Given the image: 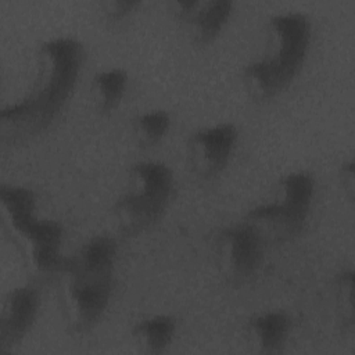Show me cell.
<instances>
[{
	"mask_svg": "<svg viewBox=\"0 0 355 355\" xmlns=\"http://www.w3.org/2000/svg\"><path fill=\"white\" fill-rule=\"evenodd\" d=\"M85 61V47L73 36L42 42L35 53V76L22 97L0 111V137L8 146L26 143L62 112Z\"/></svg>",
	"mask_w": 355,
	"mask_h": 355,
	"instance_id": "6da1fadb",
	"label": "cell"
},
{
	"mask_svg": "<svg viewBox=\"0 0 355 355\" xmlns=\"http://www.w3.org/2000/svg\"><path fill=\"white\" fill-rule=\"evenodd\" d=\"M311 22L300 11L269 17L262 31L258 57L241 71L245 93L255 101L270 100L283 93L300 73L309 50Z\"/></svg>",
	"mask_w": 355,
	"mask_h": 355,
	"instance_id": "7a4b0ae2",
	"label": "cell"
},
{
	"mask_svg": "<svg viewBox=\"0 0 355 355\" xmlns=\"http://www.w3.org/2000/svg\"><path fill=\"white\" fill-rule=\"evenodd\" d=\"M0 220L7 240L14 247L25 270L36 277L61 275L69 257L61 252L62 226L36 214V194L21 186H0Z\"/></svg>",
	"mask_w": 355,
	"mask_h": 355,
	"instance_id": "3957f363",
	"label": "cell"
},
{
	"mask_svg": "<svg viewBox=\"0 0 355 355\" xmlns=\"http://www.w3.org/2000/svg\"><path fill=\"white\" fill-rule=\"evenodd\" d=\"M315 196V178L308 171H293L280 176L265 201L251 207L244 216L270 243H286L302 233Z\"/></svg>",
	"mask_w": 355,
	"mask_h": 355,
	"instance_id": "277c9868",
	"label": "cell"
},
{
	"mask_svg": "<svg viewBox=\"0 0 355 355\" xmlns=\"http://www.w3.org/2000/svg\"><path fill=\"white\" fill-rule=\"evenodd\" d=\"M173 191V173L161 161H140L129 168L128 190L114 202L115 226L123 236L148 230L164 215Z\"/></svg>",
	"mask_w": 355,
	"mask_h": 355,
	"instance_id": "5b68a950",
	"label": "cell"
},
{
	"mask_svg": "<svg viewBox=\"0 0 355 355\" xmlns=\"http://www.w3.org/2000/svg\"><path fill=\"white\" fill-rule=\"evenodd\" d=\"M58 308L65 331L86 334L103 318L112 294V277L65 268L60 275Z\"/></svg>",
	"mask_w": 355,
	"mask_h": 355,
	"instance_id": "8992f818",
	"label": "cell"
},
{
	"mask_svg": "<svg viewBox=\"0 0 355 355\" xmlns=\"http://www.w3.org/2000/svg\"><path fill=\"white\" fill-rule=\"evenodd\" d=\"M261 234L245 220L219 229L214 239V255L219 275L230 284L251 280L263 259Z\"/></svg>",
	"mask_w": 355,
	"mask_h": 355,
	"instance_id": "52a82bcc",
	"label": "cell"
},
{
	"mask_svg": "<svg viewBox=\"0 0 355 355\" xmlns=\"http://www.w3.org/2000/svg\"><path fill=\"white\" fill-rule=\"evenodd\" d=\"M237 137V128L230 122H218L194 130L186 143L191 171L202 179L218 176L229 164Z\"/></svg>",
	"mask_w": 355,
	"mask_h": 355,
	"instance_id": "ba28073f",
	"label": "cell"
},
{
	"mask_svg": "<svg viewBox=\"0 0 355 355\" xmlns=\"http://www.w3.org/2000/svg\"><path fill=\"white\" fill-rule=\"evenodd\" d=\"M40 294L33 284L12 287L3 298L0 311V352L14 351L33 327Z\"/></svg>",
	"mask_w": 355,
	"mask_h": 355,
	"instance_id": "9c48e42d",
	"label": "cell"
},
{
	"mask_svg": "<svg viewBox=\"0 0 355 355\" xmlns=\"http://www.w3.org/2000/svg\"><path fill=\"white\" fill-rule=\"evenodd\" d=\"M171 11L189 32L196 44L212 43L227 24L232 11V0H175Z\"/></svg>",
	"mask_w": 355,
	"mask_h": 355,
	"instance_id": "30bf717a",
	"label": "cell"
},
{
	"mask_svg": "<svg viewBox=\"0 0 355 355\" xmlns=\"http://www.w3.org/2000/svg\"><path fill=\"white\" fill-rule=\"evenodd\" d=\"M291 330L290 316L277 309L262 311L252 315L245 324V337L257 354H280Z\"/></svg>",
	"mask_w": 355,
	"mask_h": 355,
	"instance_id": "8fae6325",
	"label": "cell"
},
{
	"mask_svg": "<svg viewBox=\"0 0 355 355\" xmlns=\"http://www.w3.org/2000/svg\"><path fill=\"white\" fill-rule=\"evenodd\" d=\"M116 241L107 234H96L86 240L78 252L69 257L67 268L98 277H112L116 261Z\"/></svg>",
	"mask_w": 355,
	"mask_h": 355,
	"instance_id": "7c38bea8",
	"label": "cell"
},
{
	"mask_svg": "<svg viewBox=\"0 0 355 355\" xmlns=\"http://www.w3.org/2000/svg\"><path fill=\"white\" fill-rule=\"evenodd\" d=\"M178 330L176 318L169 313H155L135 323L130 336L136 348L148 355L165 352L173 343Z\"/></svg>",
	"mask_w": 355,
	"mask_h": 355,
	"instance_id": "4fadbf2b",
	"label": "cell"
},
{
	"mask_svg": "<svg viewBox=\"0 0 355 355\" xmlns=\"http://www.w3.org/2000/svg\"><path fill=\"white\" fill-rule=\"evenodd\" d=\"M129 76L123 68H105L93 75L90 96L98 114H111L122 101Z\"/></svg>",
	"mask_w": 355,
	"mask_h": 355,
	"instance_id": "5bb4252c",
	"label": "cell"
},
{
	"mask_svg": "<svg viewBox=\"0 0 355 355\" xmlns=\"http://www.w3.org/2000/svg\"><path fill=\"white\" fill-rule=\"evenodd\" d=\"M171 128V115L165 110H150L132 119V133L141 147L158 144Z\"/></svg>",
	"mask_w": 355,
	"mask_h": 355,
	"instance_id": "9a60e30c",
	"label": "cell"
},
{
	"mask_svg": "<svg viewBox=\"0 0 355 355\" xmlns=\"http://www.w3.org/2000/svg\"><path fill=\"white\" fill-rule=\"evenodd\" d=\"M336 306L344 329L354 324V270L343 269L334 279Z\"/></svg>",
	"mask_w": 355,
	"mask_h": 355,
	"instance_id": "2e32d148",
	"label": "cell"
},
{
	"mask_svg": "<svg viewBox=\"0 0 355 355\" xmlns=\"http://www.w3.org/2000/svg\"><path fill=\"white\" fill-rule=\"evenodd\" d=\"M140 4L139 0H107L100 3L101 17L107 24H119Z\"/></svg>",
	"mask_w": 355,
	"mask_h": 355,
	"instance_id": "e0dca14e",
	"label": "cell"
},
{
	"mask_svg": "<svg viewBox=\"0 0 355 355\" xmlns=\"http://www.w3.org/2000/svg\"><path fill=\"white\" fill-rule=\"evenodd\" d=\"M338 179L344 189L345 196L349 198V201L354 200L355 194V173H354V161L348 159L344 161L338 171Z\"/></svg>",
	"mask_w": 355,
	"mask_h": 355,
	"instance_id": "ac0fdd59",
	"label": "cell"
}]
</instances>
